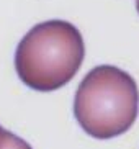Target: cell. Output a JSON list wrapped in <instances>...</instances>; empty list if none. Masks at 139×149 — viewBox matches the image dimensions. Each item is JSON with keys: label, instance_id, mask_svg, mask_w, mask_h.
I'll return each mask as SVG.
<instances>
[{"label": "cell", "instance_id": "4", "mask_svg": "<svg viewBox=\"0 0 139 149\" xmlns=\"http://www.w3.org/2000/svg\"><path fill=\"white\" fill-rule=\"evenodd\" d=\"M136 8H138V13H139V0H136Z\"/></svg>", "mask_w": 139, "mask_h": 149}, {"label": "cell", "instance_id": "1", "mask_svg": "<svg viewBox=\"0 0 139 149\" xmlns=\"http://www.w3.org/2000/svg\"><path fill=\"white\" fill-rule=\"evenodd\" d=\"M85 57L80 31L69 22L49 20L35 25L15 51L18 77L30 88L52 92L75 77Z\"/></svg>", "mask_w": 139, "mask_h": 149}, {"label": "cell", "instance_id": "3", "mask_svg": "<svg viewBox=\"0 0 139 149\" xmlns=\"http://www.w3.org/2000/svg\"><path fill=\"white\" fill-rule=\"evenodd\" d=\"M0 149H31V146L0 126Z\"/></svg>", "mask_w": 139, "mask_h": 149}, {"label": "cell", "instance_id": "2", "mask_svg": "<svg viewBox=\"0 0 139 149\" xmlns=\"http://www.w3.org/2000/svg\"><path fill=\"white\" fill-rule=\"evenodd\" d=\"M138 111V84L120 67L92 69L75 92V118L83 131L97 139L124 134L134 125Z\"/></svg>", "mask_w": 139, "mask_h": 149}]
</instances>
